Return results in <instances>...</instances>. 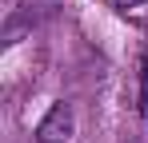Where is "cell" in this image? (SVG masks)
<instances>
[{"label":"cell","instance_id":"1","mask_svg":"<svg viewBox=\"0 0 148 143\" xmlns=\"http://www.w3.org/2000/svg\"><path fill=\"white\" fill-rule=\"evenodd\" d=\"M72 131H76V119H72V103L56 99L44 119L36 123V143H72Z\"/></svg>","mask_w":148,"mask_h":143},{"label":"cell","instance_id":"2","mask_svg":"<svg viewBox=\"0 0 148 143\" xmlns=\"http://www.w3.org/2000/svg\"><path fill=\"white\" fill-rule=\"evenodd\" d=\"M136 99H140V107L148 111V52L140 56V92H136Z\"/></svg>","mask_w":148,"mask_h":143},{"label":"cell","instance_id":"3","mask_svg":"<svg viewBox=\"0 0 148 143\" xmlns=\"http://www.w3.org/2000/svg\"><path fill=\"white\" fill-rule=\"evenodd\" d=\"M112 4H116V8H120V12H128V8H140V4H144V0H112Z\"/></svg>","mask_w":148,"mask_h":143}]
</instances>
